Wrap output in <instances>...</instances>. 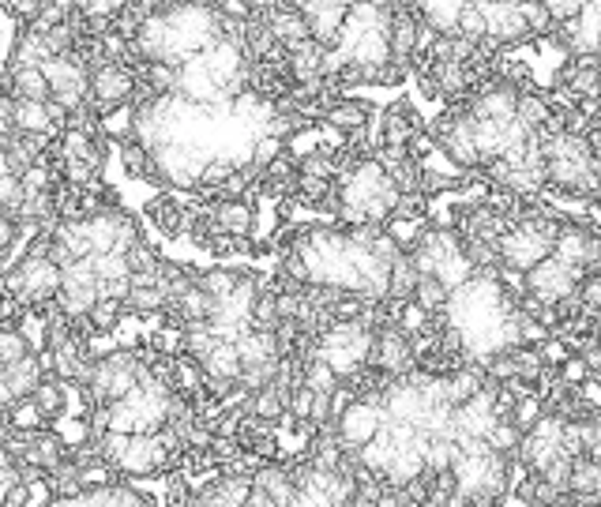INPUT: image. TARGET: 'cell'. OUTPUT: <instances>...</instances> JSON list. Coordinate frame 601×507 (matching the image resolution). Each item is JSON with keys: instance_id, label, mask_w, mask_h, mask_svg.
<instances>
[{"instance_id": "6da1fadb", "label": "cell", "mask_w": 601, "mask_h": 507, "mask_svg": "<svg viewBox=\"0 0 601 507\" xmlns=\"http://www.w3.org/2000/svg\"><path fill=\"white\" fill-rule=\"evenodd\" d=\"M87 106H91L94 121L117 106H132V94H136V72L124 68V64H98L91 68L87 79Z\"/></svg>"}, {"instance_id": "7a4b0ae2", "label": "cell", "mask_w": 601, "mask_h": 507, "mask_svg": "<svg viewBox=\"0 0 601 507\" xmlns=\"http://www.w3.org/2000/svg\"><path fill=\"white\" fill-rule=\"evenodd\" d=\"M293 12L305 19L309 42H316L327 53H335L342 46V27H346L350 4H342V0H301V4H293Z\"/></svg>"}, {"instance_id": "3957f363", "label": "cell", "mask_w": 601, "mask_h": 507, "mask_svg": "<svg viewBox=\"0 0 601 507\" xmlns=\"http://www.w3.org/2000/svg\"><path fill=\"white\" fill-rule=\"evenodd\" d=\"M586 278L583 267H564V263H556L553 256L549 260H541L538 267H530L523 275V290L541 301V305H556L560 297H571L575 286Z\"/></svg>"}, {"instance_id": "277c9868", "label": "cell", "mask_w": 601, "mask_h": 507, "mask_svg": "<svg viewBox=\"0 0 601 507\" xmlns=\"http://www.w3.org/2000/svg\"><path fill=\"white\" fill-rule=\"evenodd\" d=\"M365 369L384 372L387 380H402V376H410V372L417 369L410 338L402 335L395 323H387V327H380V331L372 335V354Z\"/></svg>"}, {"instance_id": "5b68a950", "label": "cell", "mask_w": 601, "mask_h": 507, "mask_svg": "<svg viewBox=\"0 0 601 507\" xmlns=\"http://www.w3.org/2000/svg\"><path fill=\"white\" fill-rule=\"evenodd\" d=\"M384 421H387L384 410H376V406H369V402L354 399L339 417H335V421H331V436H335L346 451H357V447H365L369 440L380 436Z\"/></svg>"}, {"instance_id": "8992f818", "label": "cell", "mask_w": 601, "mask_h": 507, "mask_svg": "<svg viewBox=\"0 0 601 507\" xmlns=\"http://www.w3.org/2000/svg\"><path fill=\"white\" fill-rule=\"evenodd\" d=\"M481 19H485V42L496 49H515L530 42L526 19L519 12V4H493V0H478Z\"/></svg>"}, {"instance_id": "52a82bcc", "label": "cell", "mask_w": 601, "mask_h": 507, "mask_svg": "<svg viewBox=\"0 0 601 507\" xmlns=\"http://www.w3.org/2000/svg\"><path fill=\"white\" fill-rule=\"evenodd\" d=\"M177 98L188 102V106H200V109H211L222 102L215 76L203 68L200 57H188V61L177 68Z\"/></svg>"}, {"instance_id": "ba28073f", "label": "cell", "mask_w": 601, "mask_h": 507, "mask_svg": "<svg viewBox=\"0 0 601 507\" xmlns=\"http://www.w3.org/2000/svg\"><path fill=\"white\" fill-rule=\"evenodd\" d=\"M384 42H387V57L399 64H410V57L425 46V31H421V23L410 16V4H395V16H391V27H387Z\"/></svg>"}, {"instance_id": "9c48e42d", "label": "cell", "mask_w": 601, "mask_h": 507, "mask_svg": "<svg viewBox=\"0 0 601 507\" xmlns=\"http://www.w3.org/2000/svg\"><path fill=\"white\" fill-rule=\"evenodd\" d=\"M369 121H372V106L369 102H361V98H350V94L335 98V102L320 113V128H327V132H335V136H342V139L365 132Z\"/></svg>"}, {"instance_id": "30bf717a", "label": "cell", "mask_w": 601, "mask_h": 507, "mask_svg": "<svg viewBox=\"0 0 601 507\" xmlns=\"http://www.w3.org/2000/svg\"><path fill=\"white\" fill-rule=\"evenodd\" d=\"M64 455H68V440H64L61 432L42 429V432L23 436V459H19V466H31V470H38V474H49Z\"/></svg>"}, {"instance_id": "8fae6325", "label": "cell", "mask_w": 601, "mask_h": 507, "mask_svg": "<svg viewBox=\"0 0 601 507\" xmlns=\"http://www.w3.org/2000/svg\"><path fill=\"white\" fill-rule=\"evenodd\" d=\"M331 72H335V61L316 42H301L297 49L286 53V79H290V87L293 83H309V79H324Z\"/></svg>"}, {"instance_id": "7c38bea8", "label": "cell", "mask_w": 601, "mask_h": 507, "mask_svg": "<svg viewBox=\"0 0 601 507\" xmlns=\"http://www.w3.org/2000/svg\"><path fill=\"white\" fill-rule=\"evenodd\" d=\"M211 222L218 233L233 241H248L256 233V207L252 200H215L211 203Z\"/></svg>"}, {"instance_id": "4fadbf2b", "label": "cell", "mask_w": 601, "mask_h": 507, "mask_svg": "<svg viewBox=\"0 0 601 507\" xmlns=\"http://www.w3.org/2000/svg\"><path fill=\"white\" fill-rule=\"evenodd\" d=\"M203 68L215 76V83L222 87L226 79L233 76V72H241L245 68V49H241V42H230V38H218V42H211V46L200 53Z\"/></svg>"}, {"instance_id": "5bb4252c", "label": "cell", "mask_w": 601, "mask_h": 507, "mask_svg": "<svg viewBox=\"0 0 601 507\" xmlns=\"http://www.w3.org/2000/svg\"><path fill=\"white\" fill-rule=\"evenodd\" d=\"M252 485L267 492L271 507H293V500H297V485H293V477H290V466L263 462L260 470L252 474Z\"/></svg>"}, {"instance_id": "9a60e30c", "label": "cell", "mask_w": 601, "mask_h": 507, "mask_svg": "<svg viewBox=\"0 0 601 507\" xmlns=\"http://www.w3.org/2000/svg\"><path fill=\"white\" fill-rule=\"evenodd\" d=\"M267 31H271V38H275V46L282 53H290L301 42H309V27H305V19L293 12V4H275V12L267 19Z\"/></svg>"}, {"instance_id": "2e32d148", "label": "cell", "mask_w": 601, "mask_h": 507, "mask_svg": "<svg viewBox=\"0 0 601 507\" xmlns=\"http://www.w3.org/2000/svg\"><path fill=\"white\" fill-rule=\"evenodd\" d=\"M4 94H12L16 102H42V106L53 98L46 76H42V68H8V76H4Z\"/></svg>"}, {"instance_id": "e0dca14e", "label": "cell", "mask_w": 601, "mask_h": 507, "mask_svg": "<svg viewBox=\"0 0 601 507\" xmlns=\"http://www.w3.org/2000/svg\"><path fill=\"white\" fill-rule=\"evenodd\" d=\"M147 215L155 222V230H162L166 237H185L188 207L181 203L177 192H162V196H155V200L147 203Z\"/></svg>"}, {"instance_id": "ac0fdd59", "label": "cell", "mask_w": 601, "mask_h": 507, "mask_svg": "<svg viewBox=\"0 0 601 507\" xmlns=\"http://www.w3.org/2000/svg\"><path fill=\"white\" fill-rule=\"evenodd\" d=\"M549 117H553L549 94L534 91V87H530V91H519V98H515V117H511L519 128H526L530 136H538L541 128L549 124Z\"/></svg>"}, {"instance_id": "d6986e66", "label": "cell", "mask_w": 601, "mask_h": 507, "mask_svg": "<svg viewBox=\"0 0 601 507\" xmlns=\"http://www.w3.org/2000/svg\"><path fill=\"white\" fill-rule=\"evenodd\" d=\"M72 384H61L57 376H42V384L31 391V402L38 406V414L53 421V417H64L68 414V402H72Z\"/></svg>"}, {"instance_id": "ffe728a7", "label": "cell", "mask_w": 601, "mask_h": 507, "mask_svg": "<svg viewBox=\"0 0 601 507\" xmlns=\"http://www.w3.org/2000/svg\"><path fill=\"white\" fill-rule=\"evenodd\" d=\"M196 372H200L203 380H230V384H237V376H241V357L233 350V342H222V338H218L215 350L196 365Z\"/></svg>"}, {"instance_id": "44dd1931", "label": "cell", "mask_w": 601, "mask_h": 507, "mask_svg": "<svg viewBox=\"0 0 601 507\" xmlns=\"http://www.w3.org/2000/svg\"><path fill=\"white\" fill-rule=\"evenodd\" d=\"M42 365H38V354L23 357V361H16V365H8L4 369V387H8V395H12V402H23L31 399V391L38 384H42Z\"/></svg>"}, {"instance_id": "7402d4cb", "label": "cell", "mask_w": 601, "mask_h": 507, "mask_svg": "<svg viewBox=\"0 0 601 507\" xmlns=\"http://www.w3.org/2000/svg\"><path fill=\"white\" fill-rule=\"evenodd\" d=\"M568 496H579V500H601V462L598 459H571V474H568Z\"/></svg>"}, {"instance_id": "603a6c76", "label": "cell", "mask_w": 601, "mask_h": 507, "mask_svg": "<svg viewBox=\"0 0 601 507\" xmlns=\"http://www.w3.org/2000/svg\"><path fill=\"white\" fill-rule=\"evenodd\" d=\"M511 492H515L526 507H560L564 500H568V492L553 489V485H549V481H541L538 474L515 477V489Z\"/></svg>"}, {"instance_id": "cb8c5ba5", "label": "cell", "mask_w": 601, "mask_h": 507, "mask_svg": "<svg viewBox=\"0 0 601 507\" xmlns=\"http://www.w3.org/2000/svg\"><path fill=\"white\" fill-rule=\"evenodd\" d=\"M12 124H16L19 136H42V139L57 136V124L49 121V113H46V106H42V102H16Z\"/></svg>"}, {"instance_id": "d4e9b609", "label": "cell", "mask_w": 601, "mask_h": 507, "mask_svg": "<svg viewBox=\"0 0 601 507\" xmlns=\"http://www.w3.org/2000/svg\"><path fill=\"white\" fill-rule=\"evenodd\" d=\"M233 350H237V357H241V369H252V365H263V361L278 357L271 331H256V327L237 338V342H233Z\"/></svg>"}, {"instance_id": "484cf974", "label": "cell", "mask_w": 601, "mask_h": 507, "mask_svg": "<svg viewBox=\"0 0 601 507\" xmlns=\"http://www.w3.org/2000/svg\"><path fill=\"white\" fill-rule=\"evenodd\" d=\"M414 286H417V271L410 256L402 252L399 260L387 267V305H406L414 301Z\"/></svg>"}, {"instance_id": "4316f807", "label": "cell", "mask_w": 601, "mask_h": 507, "mask_svg": "<svg viewBox=\"0 0 601 507\" xmlns=\"http://www.w3.org/2000/svg\"><path fill=\"white\" fill-rule=\"evenodd\" d=\"M237 275L241 271H233V267H207V271H196L192 275V286L203 293V297H211V301H226L237 286Z\"/></svg>"}, {"instance_id": "83f0119b", "label": "cell", "mask_w": 601, "mask_h": 507, "mask_svg": "<svg viewBox=\"0 0 601 507\" xmlns=\"http://www.w3.org/2000/svg\"><path fill=\"white\" fill-rule=\"evenodd\" d=\"M215 342H218V338H215V331H211L207 323H185V327H181V354L188 357V365H192V369H196L203 357L215 350ZM181 354H177V357H181Z\"/></svg>"}, {"instance_id": "f1b7e54d", "label": "cell", "mask_w": 601, "mask_h": 507, "mask_svg": "<svg viewBox=\"0 0 601 507\" xmlns=\"http://www.w3.org/2000/svg\"><path fill=\"white\" fill-rule=\"evenodd\" d=\"M124 316H128V312H124L121 301H102V297H98L83 323H87V335H109L113 338L117 331H121Z\"/></svg>"}, {"instance_id": "f546056e", "label": "cell", "mask_w": 601, "mask_h": 507, "mask_svg": "<svg viewBox=\"0 0 601 507\" xmlns=\"http://www.w3.org/2000/svg\"><path fill=\"white\" fill-rule=\"evenodd\" d=\"M459 459V447L447 436H425V447H421V466L425 474H447Z\"/></svg>"}, {"instance_id": "4dcf8cb0", "label": "cell", "mask_w": 601, "mask_h": 507, "mask_svg": "<svg viewBox=\"0 0 601 507\" xmlns=\"http://www.w3.org/2000/svg\"><path fill=\"white\" fill-rule=\"evenodd\" d=\"M245 414L256 417V421H267V425H282L286 421V399L278 395L275 387H263V391H256V395H248L245 402Z\"/></svg>"}, {"instance_id": "1f68e13d", "label": "cell", "mask_w": 601, "mask_h": 507, "mask_svg": "<svg viewBox=\"0 0 601 507\" xmlns=\"http://www.w3.org/2000/svg\"><path fill=\"white\" fill-rule=\"evenodd\" d=\"M166 308H170V301L162 297L158 286H132L128 297H124V312H132V316H139V320H151V316L158 320Z\"/></svg>"}, {"instance_id": "d6a6232c", "label": "cell", "mask_w": 601, "mask_h": 507, "mask_svg": "<svg viewBox=\"0 0 601 507\" xmlns=\"http://www.w3.org/2000/svg\"><path fill=\"white\" fill-rule=\"evenodd\" d=\"M34 346L27 342V335L19 331L16 323H0V369H8V365H16L23 357H31Z\"/></svg>"}, {"instance_id": "836d02e7", "label": "cell", "mask_w": 601, "mask_h": 507, "mask_svg": "<svg viewBox=\"0 0 601 507\" xmlns=\"http://www.w3.org/2000/svg\"><path fill=\"white\" fill-rule=\"evenodd\" d=\"M301 384L309 387L312 395H335V387H339V380H335V372L327 369L320 357L305 354V369H301Z\"/></svg>"}, {"instance_id": "e575fe53", "label": "cell", "mask_w": 601, "mask_h": 507, "mask_svg": "<svg viewBox=\"0 0 601 507\" xmlns=\"http://www.w3.org/2000/svg\"><path fill=\"white\" fill-rule=\"evenodd\" d=\"M414 305L421 308L425 316H440V312H444V305H447V290L432 275H417Z\"/></svg>"}, {"instance_id": "d590c367", "label": "cell", "mask_w": 601, "mask_h": 507, "mask_svg": "<svg viewBox=\"0 0 601 507\" xmlns=\"http://www.w3.org/2000/svg\"><path fill=\"white\" fill-rule=\"evenodd\" d=\"M541 414H545V406H541L538 395H523V399H515V406H511L508 425L519 432V436H526V432L541 421Z\"/></svg>"}, {"instance_id": "8d00e7d4", "label": "cell", "mask_w": 601, "mask_h": 507, "mask_svg": "<svg viewBox=\"0 0 601 507\" xmlns=\"http://www.w3.org/2000/svg\"><path fill=\"white\" fill-rule=\"evenodd\" d=\"M459 252L463 260L474 267V271H489V267H500V252L489 241H470V237H459Z\"/></svg>"}, {"instance_id": "74e56055", "label": "cell", "mask_w": 601, "mask_h": 507, "mask_svg": "<svg viewBox=\"0 0 601 507\" xmlns=\"http://www.w3.org/2000/svg\"><path fill=\"white\" fill-rule=\"evenodd\" d=\"M124 267H128V278L132 275H158V252L151 248L147 237L124 252Z\"/></svg>"}, {"instance_id": "f35d334b", "label": "cell", "mask_w": 601, "mask_h": 507, "mask_svg": "<svg viewBox=\"0 0 601 507\" xmlns=\"http://www.w3.org/2000/svg\"><path fill=\"white\" fill-rule=\"evenodd\" d=\"M248 323H252L256 331H271V327L278 323V316H275V290H271V286H263V282H260V293H256V301H252Z\"/></svg>"}, {"instance_id": "ab89813d", "label": "cell", "mask_w": 601, "mask_h": 507, "mask_svg": "<svg viewBox=\"0 0 601 507\" xmlns=\"http://www.w3.org/2000/svg\"><path fill=\"white\" fill-rule=\"evenodd\" d=\"M113 151L121 158V169L124 177H132V181H143V173H147V151L132 143V139H124V143H113Z\"/></svg>"}, {"instance_id": "60d3db41", "label": "cell", "mask_w": 601, "mask_h": 507, "mask_svg": "<svg viewBox=\"0 0 601 507\" xmlns=\"http://www.w3.org/2000/svg\"><path fill=\"white\" fill-rule=\"evenodd\" d=\"M417 181H421V166L410 162V158L387 169V185L395 188V196H410V192H417Z\"/></svg>"}, {"instance_id": "b9f144b4", "label": "cell", "mask_w": 601, "mask_h": 507, "mask_svg": "<svg viewBox=\"0 0 601 507\" xmlns=\"http://www.w3.org/2000/svg\"><path fill=\"white\" fill-rule=\"evenodd\" d=\"M519 440H523V436L511 429L508 421H496L493 429L485 432V447H489V451H496V455H508V459H515V447H519Z\"/></svg>"}, {"instance_id": "7bdbcfd3", "label": "cell", "mask_w": 601, "mask_h": 507, "mask_svg": "<svg viewBox=\"0 0 601 507\" xmlns=\"http://www.w3.org/2000/svg\"><path fill=\"white\" fill-rule=\"evenodd\" d=\"M429 207L432 203L421 196V192H410V196H399L395 200V218L399 222H425L429 218Z\"/></svg>"}, {"instance_id": "ee69618b", "label": "cell", "mask_w": 601, "mask_h": 507, "mask_svg": "<svg viewBox=\"0 0 601 507\" xmlns=\"http://www.w3.org/2000/svg\"><path fill=\"white\" fill-rule=\"evenodd\" d=\"M459 38L470 42V46H478L481 38H485V19H481L478 4H463V16H459Z\"/></svg>"}, {"instance_id": "f6af8a7d", "label": "cell", "mask_w": 601, "mask_h": 507, "mask_svg": "<svg viewBox=\"0 0 601 507\" xmlns=\"http://www.w3.org/2000/svg\"><path fill=\"white\" fill-rule=\"evenodd\" d=\"M297 173H301V177H316V181H335V162H331L327 154L312 151L297 162Z\"/></svg>"}, {"instance_id": "bcb514c9", "label": "cell", "mask_w": 601, "mask_h": 507, "mask_svg": "<svg viewBox=\"0 0 601 507\" xmlns=\"http://www.w3.org/2000/svg\"><path fill=\"white\" fill-rule=\"evenodd\" d=\"M365 252H369V256H372L376 263H380V267H391V263H395V260L402 256L399 241H395V237H391L387 230L376 233V237H372V245L365 248Z\"/></svg>"}, {"instance_id": "7dc6e473", "label": "cell", "mask_w": 601, "mask_h": 507, "mask_svg": "<svg viewBox=\"0 0 601 507\" xmlns=\"http://www.w3.org/2000/svg\"><path fill=\"white\" fill-rule=\"evenodd\" d=\"M541 8H545V16H549L553 27H568L583 12V4H575V0H541Z\"/></svg>"}, {"instance_id": "c3c4849f", "label": "cell", "mask_w": 601, "mask_h": 507, "mask_svg": "<svg viewBox=\"0 0 601 507\" xmlns=\"http://www.w3.org/2000/svg\"><path fill=\"white\" fill-rule=\"evenodd\" d=\"M519 12H523V19H526L530 38H545V34L553 31V23H549V16H545L541 0H526V4H519Z\"/></svg>"}, {"instance_id": "681fc988", "label": "cell", "mask_w": 601, "mask_h": 507, "mask_svg": "<svg viewBox=\"0 0 601 507\" xmlns=\"http://www.w3.org/2000/svg\"><path fill=\"white\" fill-rule=\"evenodd\" d=\"M278 154H282V143H278V139H271V136L252 139V169H256V173H263V169L275 162Z\"/></svg>"}, {"instance_id": "f907efd6", "label": "cell", "mask_w": 601, "mask_h": 507, "mask_svg": "<svg viewBox=\"0 0 601 507\" xmlns=\"http://www.w3.org/2000/svg\"><path fill=\"white\" fill-rule=\"evenodd\" d=\"M568 474H571V459H564V455H560V459L549 462V466H545L538 477H541V481H549L553 489L568 492Z\"/></svg>"}, {"instance_id": "816d5d0a", "label": "cell", "mask_w": 601, "mask_h": 507, "mask_svg": "<svg viewBox=\"0 0 601 507\" xmlns=\"http://www.w3.org/2000/svg\"><path fill=\"white\" fill-rule=\"evenodd\" d=\"M275 316L278 323H297V316H301V293H275Z\"/></svg>"}, {"instance_id": "f5cc1de1", "label": "cell", "mask_w": 601, "mask_h": 507, "mask_svg": "<svg viewBox=\"0 0 601 507\" xmlns=\"http://www.w3.org/2000/svg\"><path fill=\"white\" fill-rule=\"evenodd\" d=\"M331 425V395H312L309 406V429H327Z\"/></svg>"}, {"instance_id": "db71d44e", "label": "cell", "mask_w": 601, "mask_h": 507, "mask_svg": "<svg viewBox=\"0 0 601 507\" xmlns=\"http://www.w3.org/2000/svg\"><path fill=\"white\" fill-rule=\"evenodd\" d=\"M19 241H23V226H16L12 218L0 215V252H4V256H12Z\"/></svg>"}, {"instance_id": "11a10c76", "label": "cell", "mask_w": 601, "mask_h": 507, "mask_svg": "<svg viewBox=\"0 0 601 507\" xmlns=\"http://www.w3.org/2000/svg\"><path fill=\"white\" fill-rule=\"evenodd\" d=\"M575 357H579V365H583L586 376H598V372H601V346H598V342L583 346V350H579Z\"/></svg>"}, {"instance_id": "9f6ffc18", "label": "cell", "mask_w": 601, "mask_h": 507, "mask_svg": "<svg viewBox=\"0 0 601 507\" xmlns=\"http://www.w3.org/2000/svg\"><path fill=\"white\" fill-rule=\"evenodd\" d=\"M372 507H417V504H410L402 492H391V489H384V496L380 500H372Z\"/></svg>"}, {"instance_id": "6f0895ef", "label": "cell", "mask_w": 601, "mask_h": 507, "mask_svg": "<svg viewBox=\"0 0 601 507\" xmlns=\"http://www.w3.org/2000/svg\"><path fill=\"white\" fill-rule=\"evenodd\" d=\"M417 94H421V98H429V102H440V91H436V83H432L429 72H425V76H417Z\"/></svg>"}, {"instance_id": "680465c9", "label": "cell", "mask_w": 601, "mask_h": 507, "mask_svg": "<svg viewBox=\"0 0 601 507\" xmlns=\"http://www.w3.org/2000/svg\"><path fill=\"white\" fill-rule=\"evenodd\" d=\"M8 432V417H4V410H0V436Z\"/></svg>"}, {"instance_id": "91938a15", "label": "cell", "mask_w": 601, "mask_h": 507, "mask_svg": "<svg viewBox=\"0 0 601 507\" xmlns=\"http://www.w3.org/2000/svg\"><path fill=\"white\" fill-rule=\"evenodd\" d=\"M342 507H354V504H342Z\"/></svg>"}]
</instances>
